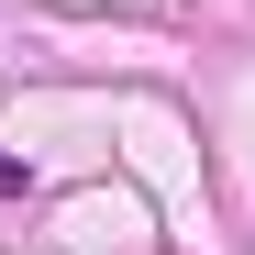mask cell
Returning <instances> with one entry per match:
<instances>
[{"instance_id":"6da1fadb","label":"cell","mask_w":255,"mask_h":255,"mask_svg":"<svg viewBox=\"0 0 255 255\" xmlns=\"http://www.w3.org/2000/svg\"><path fill=\"white\" fill-rule=\"evenodd\" d=\"M22 189H33V178H22V155H0V200H22Z\"/></svg>"}]
</instances>
